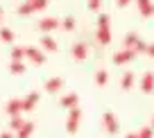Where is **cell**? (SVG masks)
<instances>
[{
	"mask_svg": "<svg viewBox=\"0 0 154 138\" xmlns=\"http://www.w3.org/2000/svg\"><path fill=\"white\" fill-rule=\"evenodd\" d=\"M102 127H104V131L111 133V136H116V133L120 131V122H118L113 111H104V113H102Z\"/></svg>",
	"mask_w": 154,
	"mask_h": 138,
	"instance_id": "1",
	"label": "cell"
},
{
	"mask_svg": "<svg viewBox=\"0 0 154 138\" xmlns=\"http://www.w3.org/2000/svg\"><path fill=\"white\" fill-rule=\"evenodd\" d=\"M79 122H82V109H70L68 111V118H66V133H77L79 129Z\"/></svg>",
	"mask_w": 154,
	"mask_h": 138,
	"instance_id": "2",
	"label": "cell"
},
{
	"mask_svg": "<svg viewBox=\"0 0 154 138\" xmlns=\"http://www.w3.org/2000/svg\"><path fill=\"white\" fill-rule=\"evenodd\" d=\"M25 52V59H29V61L34 63V66H41V63L45 61V52L41 48H34V45H27V48H23Z\"/></svg>",
	"mask_w": 154,
	"mask_h": 138,
	"instance_id": "3",
	"label": "cell"
},
{
	"mask_svg": "<svg viewBox=\"0 0 154 138\" xmlns=\"http://www.w3.org/2000/svg\"><path fill=\"white\" fill-rule=\"evenodd\" d=\"M38 100H41V93H38V90H29L25 97H20V104H23V113L32 111L34 106L38 104Z\"/></svg>",
	"mask_w": 154,
	"mask_h": 138,
	"instance_id": "4",
	"label": "cell"
},
{
	"mask_svg": "<svg viewBox=\"0 0 154 138\" xmlns=\"http://www.w3.org/2000/svg\"><path fill=\"white\" fill-rule=\"evenodd\" d=\"M136 59V52L134 50H118V52L113 54V63L116 66H125V63H129V61H134Z\"/></svg>",
	"mask_w": 154,
	"mask_h": 138,
	"instance_id": "5",
	"label": "cell"
},
{
	"mask_svg": "<svg viewBox=\"0 0 154 138\" xmlns=\"http://www.w3.org/2000/svg\"><path fill=\"white\" fill-rule=\"evenodd\" d=\"M5 113L9 115V118H16V115L23 113V104H20V97H11V100H7V104H5Z\"/></svg>",
	"mask_w": 154,
	"mask_h": 138,
	"instance_id": "6",
	"label": "cell"
},
{
	"mask_svg": "<svg viewBox=\"0 0 154 138\" xmlns=\"http://www.w3.org/2000/svg\"><path fill=\"white\" fill-rule=\"evenodd\" d=\"M59 104L63 106V109H77V106H79V95H77V93H66V95H61L59 97Z\"/></svg>",
	"mask_w": 154,
	"mask_h": 138,
	"instance_id": "7",
	"label": "cell"
},
{
	"mask_svg": "<svg viewBox=\"0 0 154 138\" xmlns=\"http://www.w3.org/2000/svg\"><path fill=\"white\" fill-rule=\"evenodd\" d=\"M43 88L48 90V93H59V90L63 88V77H48V79L43 81Z\"/></svg>",
	"mask_w": 154,
	"mask_h": 138,
	"instance_id": "8",
	"label": "cell"
},
{
	"mask_svg": "<svg viewBox=\"0 0 154 138\" xmlns=\"http://www.w3.org/2000/svg\"><path fill=\"white\" fill-rule=\"evenodd\" d=\"M86 57H88V45L84 41H77L75 45H72V59H75V61H84Z\"/></svg>",
	"mask_w": 154,
	"mask_h": 138,
	"instance_id": "9",
	"label": "cell"
},
{
	"mask_svg": "<svg viewBox=\"0 0 154 138\" xmlns=\"http://www.w3.org/2000/svg\"><path fill=\"white\" fill-rule=\"evenodd\" d=\"M57 27H59V20L52 18V16H45V18L38 20V29H41L43 34H50L52 29H57Z\"/></svg>",
	"mask_w": 154,
	"mask_h": 138,
	"instance_id": "10",
	"label": "cell"
},
{
	"mask_svg": "<svg viewBox=\"0 0 154 138\" xmlns=\"http://www.w3.org/2000/svg\"><path fill=\"white\" fill-rule=\"evenodd\" d=\"M41 50H48V52H57L59 50V43L54 41L52 36H50V34H43V36H41Z\"/></svg>",
	"mask_w": 154,
	"mask_h": 138,
	"instance_id": "11",
	"label": "cell"
},
{
	"mask_svg": "<svg viewBox=\"0 0 154 138\" xmlns=\"http://www.w3.org/2000/svg\"><path fill=\"white\" fill-rule=\"evenodd\" d=\"M140 90L143 93H152L154 90V72H145L143 77H140Z\"/></svg>",
	"mask_w": 154,
	"mask_h": 138,
	"instance_id": "12",
	"label": "cell"
},
{
	"mask_svg": "<svg viewBox=\"0 0 154 138\" xmlns=\"http://www.w3.org/2000/svg\"><path fill=\"white\" fill-rule=\"evenodd\" d=\"M32 133H34V122H32V120H25L23 127L14 133V138H29Z\"/></svg>",
	"mask_w": 154,
	"mask_h": 138,
	"instance_id": "13",
	"label": "cell"
},
{
	"mask_svg": "<svg viewBox=\"0 0 154 138\" xmlns=\"http://www.w3.org/2000/svg\"><path fill=\"white\" fill-rule=\"evenodd\" d=\"M136 7H138L140 16H152L154 9H152V0H136Z\"/></svg>",
	"mask_w": 154,
	"mask_h": 138,
	"instance_id": "14",
	"label": "cell"
},
{
	"mask_svg": "<svg viewBox=\"0 0 154 138\" xmlns=\"http://www.w3.org/2000/svg\"><path fill=\"white\" fill-rule=\"evenodd\" d=\"M95 38H97V43H102V45L111 43V29H109V27H97Z\"/></svg>",
	"mask_w": 154,
	"mask_h": 138,
	"instance_id": "15",
	"label": "cell"
},
{
	"mask_svg": "<svg viewBox=\"0 0 154 138\" xmlns=\"http://www.w3.org/2000/svg\"><path fill=\"white\" fill-rule=\"evenodd\" d=\"M134 81H136V75L131 70H127L125 75H122V79H120V88L122 90H129L131 86H134Z\"/></svg>",
	"mask_w": 154,
	"mask_h": 138,
	"instance_id": "16",
	"label": "cell"
},
{
	"mask_svg": "<svg viewBox=\"0 0 154 138\" xmlns=\"http://www.w3.org/2000/svg\"><path fill=\"white\" fill-rule=\"evenodd\" d=\"M138 34H136V32H127L125 34V41H122V43H125V50H134V45H136V43H138Z\"/></svg>",
	"mask_w": 154,
	"mask_h": 138,
	"instance_id": "17",
	"label": "cell"
},
{
	"mask_svg": "<svg viewBox=\"0 0 154 138\" xmlns=\"http://www.w3.org/2000/svg\"><path fill=\"white\" fill-rule=\"evenodd\" d=\"M59 27H61L63 32H72V29H75V18H72V16H63V18L59 20Z\"/></svg>",
	"mask_w": 154,
	"mask_h": 138,
	"instance_id": "18",
	"label": "cell"
},
{
	"mask_svg": "<svg viewBox=\"0 0 154 138\" xmlns=\"http://www.w3.org/2000/svg\"><path fill=\"white\" fill-rule=\"evenodd\" d=\"M9 72L11 75H23L25 72V61H9Z\"/></svg>",
	"mask_w": 154,
	"mask_h": 138,
	"instance_id": "19",
	"label": "cell"
},
{
	"mask_svg": "<svg viewBox=\"0 0 154 138\" xmlns=\"http://www.w3.org/2000/svg\"><path fill=\"white\" fill-rule=\"evenodd\" d=\"M0 38L11 45V43H14V38H16V34L11 32V27H0Z\"/></svg>",
	"mask_w": 154,
	"mask_h": 138,
	"instance_id": "20",
	"label": "cell"
},
{
	"mask_svg": "<svg viewBox=\"0 0 154 138\" xmlns=\"http://www.w3.org/2000/svg\"><path fill=\"white\" fill-rule=\"evenodd\" d=\"M9 59H11V61H23V59H25V52H23V48H18V45H11Z\"/></svg>",
	"mask_w": 154,
	"mask_h": 138,
	"instance_id": "21",
	"label": "cell"
},
{
	"mask_svg": "<svg viewBox=\"0 0 154 138\" xmlns=\"http://www.w3.org/2000/svg\"><path fill=\"white\" fill-rule=\"evenodd\" d=\"M16 11H18L20 16H29V14H34V5L29 2V0H25L23 5H18V9H16Z\"/></svg>",
	"mask_w": 154,
	"mask_h": 138,
	"instance_id": "22",
	"label": "cell"
},
{
	"mask_svg": "<svg viewBox=\"0 0 154 138\" xmlns=\"http://www.w3.org/2000/svg\"><path fill=\"white\" fill-rule=\"evenodd\" d=\"M25 118L23 115H16V118H9V131H18L20 127H23Z\"/></svg>",
	"mask_w": 154,
	"mask_h": 138,
	"instance_id": "23",
	"label": "cell"
},
{
	"mask_svg": "<svg viewBox=\"0 0 154 138\" xmlns=\"http://www.w3.org/2000/svg\"><path fill=\"white\" fill-rule=\"evenodd\" d=\"M106 81H109V72H106L104 68H102V70H97V72H95V84H97V86H104Z\"/></svg>",
	"mask_w": 154,
	"mask_h": 138,
	"instance_id": "24",
	"label": "cell"
},
{
	"mask_svg": "<svg viewBox=\"0 0 154 138\" xmlns=\"http://www.w3.org/2000/svg\"><path fill=\"white\" fill-rule=\"evenodd\" d=\"M145 50H147V43H145L143 38H138V43L134 45V52L136 54H145Z\"/></svg>",
	"mask_w": 154,
	"mask_h": 138,
	"instance_id": "25",
	"label": "cell"
},
{
	"mask_svg": "<svg viewBox=\"0 0 154 138\" xmlns=\"http://www.w3.org/2000/svg\"><path fill=\"white\" fill-rule=\"evenodd\" d=\"M34 5V11H41V9H45L48 7V0H29Z\"/></svg>",
	"mask_w": 154,
	"mask_h": 138,
	"instance_id": "26",
	"label": "cell"
},
{
	"mask_svg": "<svg viewBox=\"0 0 154 138\" xmlns=\"http://www.w3.org/2000/svg\"><path fill=\"white\" fill-rule=\"evenodd\" d=\"M136 136H138V138H154V131H152L149 127H143L138 133H136Z\"/></svg>",
	"mask_w": 154,
	"mask_h": 138,
	"instance_id": "27",
	"label": "cell"
},
{
	"mask_svg": "<svg viewBox=\"0 0 154 138\" xmlns=\"http://www.w3.org/2000/svg\"><path fill=\"white\" fill-rule=\"evenodd\" d=\"M97 27H109V14H100L97 16Z\"/></svg>",
	"mask_w": 154,
	"mask_h": 138,
	"instance_id": "28",
	"label": "cell"
},
{
	"mask_svg": "<svg viewBox=\"0 0 154 138\" xmlns=\"http://www.w3.org/2000/svg\"><path fill=\"white\" fill-rule=\"evenodd\" d=\"M100 7H102V0H88V9L100 11Z\"/></svg>",
	"mask_w": 154,
	"mask_h": 138,
	"instance_id": "29",
	"label": "cell"
},
{
	"mask_svg": "<svg viewBox=\"0 0 154 138\" xmlns=\"http://www.w3.org/2000/svg\"><path fill=\"white\" fill-rule=\"evenodd\" d=\"M145 54H149V57L154 59V43H147V50H145Z\"/></svg>",
	"mask_w": 154,
	"mask_h": 138,
	"instance_id": "30",
	"label": "cell"
},
{
	"mask_svg": "<svg viewBox=\"0 0 154 138\" xmlns=\"http://www.w3.org/2000/svg\"><path fill=\"white\" fill-rule=\"evenodd\" d=\"M129 2H131V0H116V5H118V7H127Z\"/></svg>",
	"mask_w": 154,
	"mask_h": 138,
	"instance_id": "31",
	"label": "cell"
},
{
	"mask_svg": "<svg viewBox=\"0 0 154 138\" xmlns=\"http://www.w3.org/2000/svg\"><path fill=\"white\" fill-rule=\"evenodd\" d=\"M0 138H14V131H2V133H0Z\"/></svg>",
	"mask_w": 154,
	"mask_h": 138,
	"instance_id": "32",
	"label": "cell"
},
{
	"mask_svg": "<svg viewBox=\"0 0 154 138\" xmlns=\"http://www.w3.org/2000/svg\"><path fill=\"white\" fill-rule=\"evenodd\" d=\"M2 16H5V9H2V7H0V23H2Z\"/></svg>",
	"mask_w": 154,
	"mask_h": 138,
	"instance_id": "33",
	"label": "cell"
},
{
	"mask_svg": "<svg viewBox=\"0 0 154 138\" xmlns=\"http://www.w3.org/2000/svg\"><path fill=\"white\" fill-rule=\"evenodd\" d=\"M125 138H138V136H136V133H127Z\"/></svg>",
	"mask_w": 154,
	"mask_h": 138,
	"instance_id": "34",
	"label": "cell"
},
{
	"mask_svg": "<svg viewBox=\"0 0 154 138\" xmlns=\"http://www.w3.org/2000/svg\"><path fill=\"white\" fill-rule=\"evenodd\" d=\"M149 129H152V131H154V115H152V124H149Z\"/></svg>",
	"mask_w": 154,
	"mask_h": 138,
	"instance_id": "35",
	"label": "cell"
},
{
	"mask_svg": "<svg viewBox=\"0 0 154 138\" xmlns=\"http://www.w3.org/2000/svg\"><path fill=\"white\" fill-rule=\"evenodd\" d=\"M152 9H154V2H152Z\"/></svg>",
	"mask_w": 154,
	"mask_h": 138,
	"instance_id": "36",
	"label": "cell"
}]
</instances>
